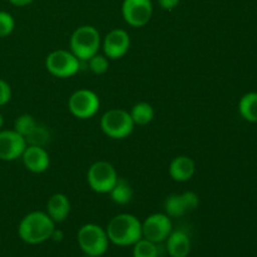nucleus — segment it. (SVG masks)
Returning a JSON list of instances; mask_svg holds the SVG:
<instances>
[{"label":"nucleus","mask_w":257,"mask_h":257,"mask_svg":"<svg viewBox=\"0 0 257 257\" xmlns=\"http://www.w3.org/2000/svg\"><path fill=\"white\" fill-rule=\"evenodd\" d=\"M108 240L110 243L120 247L133 246L142 238V222L131 213H119L108 222Z\"/></svg>","instance_id":"nucleus-1"},{"label":"nucleus","mask_w":257,"mask_h":257,"mask_svg":"<svg viewBox=\"0 0 257 257\" xmlns=\"http://www.w3.org/2000/svg\"><path fill=\"white\" fill-rule=\"evenodd\" d=\"M55 223L43 211H33L25 215L18 226V235L20 240L29 245H39L50 240Z\"/></svg>","instance_id":"nucleus-2"},{"label":"nucleus","mask_w":257,"mask_h":257,"mask_svg":"<svg viewBox=\"0 0 257 257\" xmlns=\"http://www.w3.org/2000/svg\"><path fill=\"white\" fill-rule=\"evenodd\" d=\"M102 45L99 32L93 25H82L72 33L69 40L70 52L80 60L88 62L97 54Z\"/></svg>","instance_id":"nucleus-3"},{"label":"nucleus","mask_w":257,"mask_h":257,"mask_svg":"<svg viewBox=\"0 0 257 257\" xmlns=\"http://www.w3.org/2000/svg\"><path fill=\"white\" fill-rule=\"evenodd\" d=\"M78 245L84 255L100 257L104 255L109 246L107 232L95 223H85L78 231Z\"/></svg>","instance_id":"nucleus-4"},{"label":"nucleus","mask_w":257,"mask_h":257,"mask_svg":"<svg viewBox=\"0 0 257 257\" xmlns=\"http://www.w3.org/2000/svg\"><path fill=\"white\" fill-rule=\"evenodd\" d=\"M100 128L112 140H124L132 135L135 123L128 110L113 108L100 117Z\"/></svg>","instance_id":"nucleus-5"},{"label":"nucleus","mask_w":257,"mask_h":257,"mask_svg":"<svg viewBox=\"0 0 257 257\" xmlns=\"http://www.w3.org/2000/svg\"><path fill=\"white\" fill-rule=\"evenodd\" d=\"M118 180L114 166L107 161H97L87 172V182L92 191L99 195H108Z\"/></svg>","instance_id":"nucleus-6"},{"label":"nucleus","mask_w":257,"mask_h":257,"mask_svg":"<svg viewBox=\"0 0 257 257\" xmlns=\"http://www.w3.org/2000/svg\"><path fill=\"white\" fill-rule=\"evenodd\" d=\"M45 68L53 77L70 78L80 69V60L70 50L57 49L45 58Z\"/></svg>","instance_id":"nucleus-7"},{"label":"nucleus","mask_w":257,"mask_h":257,"mask_svg":"<svg viewBox=\"0 0 257 257\" xmlns=\"http://www.w3.org/2000/svg\"><path fill=\"white\" fill-rule=\"evenodd\" d=\"M100 108V99L93 90L82 88L75 90L68 99V109L78 119H89L94 117Z\"/></svg>","instance_id":"nucleus-8"},{"label":"nucleus","mask_w":257,"mask_h":257,"mask_svg":"<svg viewBox=\"0 0 257 257\" xmlns=\"http://www.w3.org/2000/svg\"><path fill=\"white\" fill-rule=\"evenodd\" d=\"M153 15L152 0H123V20L132 28H142L151 22Z\"/></svg>","instance_id":"nucleus-9"},{"label":"nucleus","mask_w":257,"mask_h":257,"mask_svg":"<svg viewBox=\"0 0 257 257\" xmlns=\"http://www.w3.org/2000/svg\"><path fill=\"white\" fill-rule=\"evenodd\" d=\"M172 232V221L166 213H152L142 222V237L155 243H162Z\"/></svg>","instance_id":"nucleus-10"},{"label":"nucleus","mask_w":257,"mask_h":257,"mask_svg":"<svg viewBox=\"0 0 257 257\" xmlns=\"http://www.w3.org/2000/svg\"><path fill=\"white\" fill-rule=\"evenodd\" d=\"M131 48V37L124 29H113L103 38V54L109 60H118L124 57Z\"/></svg>","instance_id":"nucleus-11"},{"label":"nucleus","mask_w":257,"mask_h":257,"mask_svg":"<svg viewBox=\"0 0 257 257\" xmlns=\"http://www.w3.org/2000/svg\"><path fill=\"white\" fill-rule=\"evenodd\" d=\"M200 205V198L197 193L187 191L181 195L168 196L163 203L165 213L170 217H182L186 213L192 212Z\"/></svg>","instance_id":"nucleus-12"},{"label":"nucleus","mask_w":257,"mask_h":257,"mask_svg":"<svg viewBox=\"0 0 257 257\" xmlns=\"http://www.w3.org/2000/svg\"><path fill=\"white\" fill-rule=\"evenodd\" d=\"M28 143L14 130L0 131V161L12 162L22 157Z\"/></svg>","instance_id":"nucleus-13"},{"label":"nucleus","mask_w":257,"mask_h":257,"mask_svg":"<svg viewBox=\"0 0 257 257\" xmlns=\"http://www.w3.org/2000/svg\"><path fill=\"white\" fill-rule=\"evenodd\" d=\"M20 158L24 167L32 173H44L50 167V156L42 146L28 145Z\"/></svg>","instance_id":"nucleus-14"},{"label":"nucleus","mask_w":257,"mask_h":257,"mask_svg":"<svg viewBox=\"0 0 257 257\" xmlns=\"http://www.w3.org/2000/svg\"><path fill=\"white\" fill-rule=\"evenodd\" d=\"M195 161L188 156H177L171 161L170 167H168L171 178L180 183L188 182L195 176Z\"/></svg>","instance_id":"nucleus-15"},{"label":"nucleus","mask_w":257,"mask_h":257,"mask_svg":"<svg viewBox=\"0 0 257 257\" xmlns=\"http://www.w3.org/2000/svg\"><path fill=\"white\" fill-rule=\"evenodd\" d=\"M70 211H72V205L68 196L64 193H54L48 200L45 212L54 221V223L64 222L69 217Z\"/></svg>","instance_id":"nucleus-16"},{"label":"nucleus","mask_w":257,"mask_h":257,"mask_svg":"<svg viewBox=\"0 0 257 257\" xmlns=\"http://www.w3.org/2000/svg\"><path fill=\"white\" fill-rule=\"evenodd\" d=\"M165 242L166 250L171 257H187L191 253L190 236L185 231L172 230Z\"/></svg>","instance_id":"nucleus-17"},{"label":"nucleus","mask_w":257,"mask_h":257,"mask_svg":"<svg viewBox=\"0 0 257 257\" xmlns=\"http://www.w3.org/2000/svg\"><path fill=\"white\" fill-rule=\"evenodd\" d=\"M108 195L110 196V200H112L115 205H119V206L128 205L133 198L132 186H131L124 178L118 177L114 187L110 190V192L108 193Z\"/></svg>","instance_id":"nucleus-18"},{"label":"nucleus","mask_w":257,"mask_h":257,"mask_svg":"<svg viewBox=\"0 0 257 257\" xmlns=\"http://www.w3.org/2000/svg\"><path fill=\"white\" fill-rule=\"evenodd\" d=\"M238 112L247 122L257 123V92H250L242 95L238 102Z\"/></svg>","instance_id":"nucleus-19"},{"label":"nucleus","mask_w":257,"mask_h":257,"mask_svg":"<svg viewBox=\"0 0 257 257\" xmlns=\"http://www.w3.org/2000/svg\"><path fill=\"white\" fill-rule=\"evenodd\" d=\"M135 125H147L155 118V108L147 102L136 103L130 110Z\"/></svg>","instance_id":"nucleus-20"},{"label":"nucleus","mask_w":257,"mask_h":257,"mask_svg":"<svg viewBox=\"0 0 257 257\" xmlns=\"http://www.w3.org/2000/svg\"><path fill=\"white\" fill-rule=\"evenodd\" d=\"M38 124L39 123L37 122V119L32 114H22L15 119L14 131L19 133L20 136H23L25 138V141H27V138L34 132Z\"/></svg>","instance_id":"nucleus-21"},{"label":"nucleus","mask_w":257,"mask_h":257,"mask_svg":"<svg viewBox=\"0 0 257 257\" xmlns=\"http://www.w3.org/2000/svg\"><path fill=\"white\" fill-rule=\"evenodd\" d=\"M158 246L157 243L147 240V238H141L140 241L133 245V257H158Z\"/></svg>","instance_id":"nucleus-22"},{"label":"nucleus","mask_w":257,"mask_h":257,"mask_svg":"<svg viewBox=\"0 0 257 257\" xmlns=\"http://www.w3.org/2000/svg\"><path fill=\"white\" fill-rule=\"evenodd\" d=\"M88 67L89 70L95 75H102L108 72L109 69V59L104 54L97 53L88 60Z\"/></svg>","instance_id":"nucleus-23"},{"label":"nucleus","mask_w":257,"mask_h":257,"mask_svg":"<svg viewBox=\"0 0 257 257\" xmlns=\"http://www.w3.org/2000/svg\"><path fill=\"white\" fill-rule=\"evenodd\" d=\"M15 20L10 13L0 10V38H7L14 32Z\"/></svg>","instance_id":"nucleus-24"},{"label":"nucleus","mask_w":257,"mask_h":257,"mask_svg":"<svg viewBox=\"0 0 257 257\" xmlns=\"http://www.w3.org/2000/svg\"><path fill=\"white\" fill-rule=\"evenodd\" d=\"M49 141V132L45 127L38 124V127L35 128L34 132L27 138L28 145H34V146H42L44 147L45 143H48Z\"/></svg>","instance_id":"nucleus-25"},{"label":"nucleus","mask_w":257,"mask_h":257,"mask_svg":"<svg viewBox=\"0 0 257 257\" xmlns=\"http://www.w3.org/2000/svg\"><path fill=\"white\" fill-rule=\"evenodd\" d=\"M12 87H10L9 83L7 80L2 79L0 78V107L8 104L12 99Z\"/></svg>","instance_id":"nucleus-26"},{"label":"nucleus","mask_w":257,"mask_h":257,"mask_svg":"<svg viewBox=\"0 0 257 257\" xmlns=\"http://www.w3.org/2000/svg\"><path fill=\"white\" fill-rule=\"evenodd\" d=\"M181 0H158V4L166 12H172L178 7Z\"/></svg>","instance_id":"nucleus-27"},{"label":"nucleus","mask_w":257,"mask_h":257,"mask_svg":"<svg viewBox=\"0 0 257 257\" xmlns=\"http://www.w3.org/2000/svg\"><path fill=\"white\" fill-rule=\"evenodd\" d=\"M63 238H64V233H63V231L54 228L52 236H50V240L54 241V242H57V243H60L63 241Z\"/></svg>","instance_id":"nucleus-28"},{"label":"nucleus","mask_w":257,"mask_h":257,"mask_svg":"<svg viewBox=\"0 0 257 257\" xmlns=\"http://www.w3.org/2000/svg\"><path fill=\"white\" fill-rule=\"evenodd\" d=\"M8 2H9L12 5H14V7L23 8V7H28V5L33 4L35 0H8Z\"/></svg>","instance_id":"nucleus-29"},{"label":"nucleus","mask_w":257,"mask_h":257,"mask_svg":"<svg viewBox=\"0 0 257 257\" xmlns=\"http://www.w3.org/2000/svg\"><path fill=\"white\" fill-rule=\"evenodd\" d=\"M3 127H4V117H3V114L0 113V131L3 130Z\"/></svg>","instance_id":"nucleus-30"},{"label":"nucleus","mask_w":257,"mask_h":257,"mask_svg":"<svg viewBox=\"0 0 257 257\" xmlns=\"http://www.w3.org/2000/svg\"><path fill=\"white\" fill-rule=\"evenodd\" d=\"M82 257H93V256H89V255H84V256H82Z\"/></svg>","instance_id":"nucleus-31"}]
</instances>
